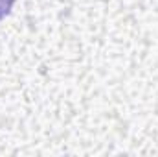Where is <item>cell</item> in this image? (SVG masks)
I'll return each instance as SVG.
<instances>
[{
  "label": "cell",
  "instance_id": "6da1fadb",
  "mask_svg": "<svg viewBox=\"0 0 158 157\" xmlns=\"http://www.w3.org/2000/svg\"><path fill=\"white\" fill-rule=\"evenodd\" d=\"M13 4H15V0H0V20H2L9 11H11Z\"/></svg>",
  "mask_w": 158,
  "mask_h": 157
}]
</instances>
